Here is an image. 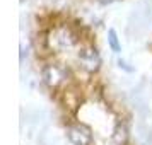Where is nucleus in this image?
<instances>
[{"instance_id": "1", "label": "nucleus", "mask_w": 152, "mask_h": 145, "mask_svg": "<svg viewBox=\"0 0 152 145\" xmlns=\"http://www.w3.org/2000/svg\"><path fill=\"white\" fill-rule=\"evenodd\" d=\"M67 137L74 145H92V133L86 125H72L67 128Z\"/></svg>"}, {"instance_id": "2", "label": "nucleus", "mask_w": 152, "mask_h": 145, "mask_svg": "<svg viewBox=\"0 0 152 145\" xmlns=\"http://www.w3.org/2000/svg\"><path fill=\"white\" fill-rule=\"evenodd\" d=\"M79 62L82 65L84 68L87 70V72H96L99 68V65H101V56L99 53L96 51V48H92V46H86L79 51Z\"/></svg>"}, {"instance_id": "3", "label": "nucleus", "mask_w": 152, "mask_h": 145, "mask_svg": "<svg viewBox=\"0 0 152 145\" xmlns=\"http://www.w3.org/2000/svg\"><path fill=\"white\" fill-rule=\"evenodd\" d=\"M63 79V72L60 67H56V65H46L45 68H43V80L48 84L50 87H55L58 84L62 82Z\"/></svg>"}, {"instance_id": "4", "label": "nucleus", "mask_w": 152, "mask_h": 145, "mask_svg": "<svg viewBox=\"0 0 152 145\" xmlns=\"http://www.w3.org/2000/svg\"><path fill=\"white\" fill-rule=\"evenodd\" d=\"M108 41H110V46L111 50L115 51V53H120V43H118V38H116V33H115V29H110V33H108Z\"/></svg>"}, {"instance_id": "5", "label": "nucleus", "mask_w": 152, "mask_h": 145, "mask_svg": "<svg viewBox=\"0 0 152 145\" xmlns=\"http://www.w3.org/2000/svg\"><path fill=\"white\" fill-rule=\"evenodd\" d=\"M115 140H116L118 144H125V140H126V128H125V125H118L116 130H115Z\"/></svg>"}, {"instance_id": "6", "label": "nucleus", "mask_w": 152, "mask_h": 145, "mask_svg": "<svg viewBox=\"0 0 152 145\" xmlns=\"http://www.w3.org/2000/svg\"><path fill=\"white\" fill-rule=\"evenodd\" d=\"M99 4H103V5H106V4H113V2H116V0H97Z\"/></svg>"}]
</instances>
